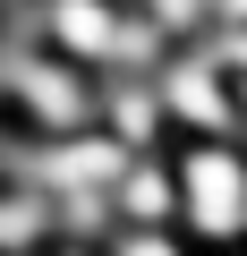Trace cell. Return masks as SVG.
I'll return each instance as SVG.
<instances>
[{"mask_svg": "<svg viewBox=\"0 0 247 256\" xmlns=\"http://www.w3.org/2000/svg\"><path fill=\"white\" fill-rule=\"evenodd\" d=\"M111 214L128 230H179V171H171V154H128V171L111 180Z\"/></svg>", "mask_w": 247, "mask_h": 256, "instance_id": "7a4b0ae2", "label": "cell"}, {"mask_svg": "<svg viewBox=\"0 0 247 256\" xmlns=\"http://www.w3.org/2000/svg\"><path fill=\"white\" fill-rule=\"evenodd\" d=\"M94 256H188V239H179V230H128V222H119Z\"/></svg>", "mask_w": 247, "mask_h": 256, "instance_id": "3957f363", "label": "cell"}, {"mask_svg": "<svg viewBox=\"0 0 247 256\" xmlns=\"http://www.w3.org/2000/svg\"><path fill=\"white\" fill-rule=\"evenodd\" d=\"M205 256H247V239H239V248H205Z\"/></svg>", "mask_w": 247, "mask_h": 256, "instance_id": "277c9868", "label": "cell"}, {"mask_svg": "<svg viewBox=\"0 0 247 256\" xmlns=\"http://www.w3.org/2000/svg\"><path fill=\"white\" fill-rule=\"evenodd\" d=\"M179 230L196 248H239L247 239V137H179Z\"/></svg>", "mask_w": 247, "mask_h": 256, "instance_id": "6da1fadb", "label": "cell"}]
</instances>
